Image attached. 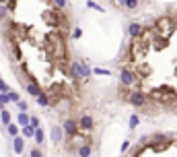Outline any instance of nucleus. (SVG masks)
Instances as JSON below:
<instances>
[{
	"instance_id": "obj_1",
	"label": "nucleus",
	"mask_w": 177,
	"mask_h": 157,
	"mask_svg": "<svg viewBox=\"0 0 177 157\" xmlns=\"http://www.w3.org/2000/svg\"><path fill=\"white\" fill-rule=\"evenodd\" d=\"M126 101L132 103L134 108H144V105L148 103V99H146V95H144L142 91H138V89H130L128 99H126Z\"/></svg>"
},
{
	"instance_id": "obj_2",
	"label": "nucleus",
	"mask_w": 177,
	"mask_h": 157,
	"mask_svg": "<svg viewBox=\"0 0 177 157\" xmlns=\"http://www.w3.org/2000/svg\"><path fill=\"white\" fill-rule=\"evenodd\" d=\"M134 81H136V75L132 72V68H130V66H126V64H124L122 70H120V85H124V87H132V85H134Z\"/></svg>"
},
{
	"instance_id": "obj_3",
	"label": "nucleus",
	"mask_w": 177,
	"mask_h": 157,
	"mask_svg": "<svg viewBox=\"0 0 177 157\" xmlns=\"http://www.w3.org/2000/svg\"><path fill=\"white\" fill-rule=\"evenodd\" d=\"M76 124H78V130H82V132H91V130L95 128V122H93V118L88 116V114H82L76 120Z\"/></svg>"
},
{
	"instance_id": "obj_4",
	"label": "nucleus",
	"mask_w": 177,
	"mask_h": 157,
	"mask_svg": "<svg viewBox=\"0 0 177 157\" xmlns=\"http://www.w3.org/2000/svg\"><path fill=\"white\" fill-rule=\"evenodd\" d=\"M62 132H64L66 137H76V134H78V124H76V120L68 118V120L64 122V126H62Z\"/></svg>"
},
{
	"instance_id": "obj_5",
	"label": "nucleus",
	"mask_w": 177,
	"mask_h": 157,
	"mask_svg": "<svg viewBox=\"0 0 177 157\" xmlns=\"http://www.w3.org/2000/svg\"><path fill=\"white\" fill-rule=\"evenodd\" d=\"M62 138H64L62 128H60V126H54V128H52V143H54V145H60Z\"/></svg>"
},
{
	"instance_id": "obj_6",
	"label": "nucleus",
	"mask_w": 177,
	"mask_h": 157,
	"mask_svg": "<svg viewBox=\"0 0 177 157\" xmlns=\"http://www.w3.org/2000/svg\"><path fill=\"white\" fill-rule=\"evenodd\" d=\"M93 149H91V143H85L78 147V157H91Z\"/></svg>"
},
{
	"instance_id": "obj_7",
	"label": "nucleus",
	"mask_w": 177,
	"mask_h": 157,
	"mask_svg": "<svg viewBox=\"0 0 177 157\" xmlns=\"http://www.w3.org/2000/svg\"><path fill=\"white\" fill-rule=\"evenodd\" d=\"M23 149H25V138L23 137H14V153H23Z\"/></svg>"
},
{
	"instance_id": "obj_8",
	"label": "nucleus",
	"mask_w": 177,
	"mask_h": 157,
	"mask_svg": "<svg viewBox=\"0 0 177 157\" xmlns=\"http://www.w3.org/2000/svg\"><path fill=\"white\" fill-rule=\"evenodd\" d=\"M140 31H142V25H140V23H132V25H130V35H132V37H138Z\"/></svg>"
},
{
	"instance_id": "obj_9",
	"label": "nucleus",
	"mask_w": 177,
	"mask_h": 157,
	"mask_svg": "<svg viewBox=\"0 0 177 157\" xmlns=\"http://www.w3.org/2000/svg\"><path fill=\"white\" fill-rule=\"evenodd\" d=\"M27 91H29V93H31V95H35V97L39 95V93H43V91H41V89L37 87L35 83H27Z\"/></svg>"
},
{
	"instance_id": "obj_10",
	"label": "nucleus",
	"mask_w": 177,
	"mask_h": 157,
	"mask_svg": "<svg viewBox=\"0 0 177 157\" xmlns=\"http://www.w3.org/2000/svg\"><path fill=\"white\" fill-rule=\"evenodd\" d=\"M124 8H128V10L138 8V0H124Z\"/></svg>"
},
{
	"instance_id": "obj_11",
	"label": "nucleus",
	"mask_w": 177,
	"mask_h": 157,
	"mask_svg": "<svg viewBox=\"0 0 177 157\" xmlns=\"http://www.w3.org/2000/svg\"><path fill=\"white\" fill-rule=\"evenodd\" d=\"M37 103H39V105H43V108H45V105H49L48 95H45V93H39V95H37Z\"/></svg>"
},
{
	"instance_id": "obj_12",
	"label": "nucleus",
	"mask_w": 177,
	"mask_h": 157,
	"mask_svg": "<svg viewBox=\"0 0 177 157\" xmlns=\"http://www.w3.org/2000/svg\"><path fill=\"white\" fill-rule=\"evenodd\" d=\"M33 137H35V141H37V145H41V143H43V130H41V128H35Z\"/></svg>"
},
{
	"instance_id": "obj_13",
	"label": "nucleus",
	"mask_w": 177,
	"mask_h": 157,
	"mask_svg": "<svg viewBox=\"0 0 177 157\" xmlns=\"http://www.w3.org/2000/svg\"><path fill=\"white\" fill-rule=\"evenodd\" d=\"M6 128H8V134H10V137H17V134H19V126H17V124H8Z\"/></svg>"
},
{
	"instance_id": "obj_14",
	"label": "nucleus",
	"mask_w": 177,
	"mask_h": 157,
	"mask_svg": "<svg viewBox=\"0 0 177 157\" xmlns=\"http://www.w3.org/2000/svg\"><path fill=\"white\" fill-rule=\"evenodd\" d=\"M52 2H54V8H58V10L66 8V0H52Z\"/></svg>"
},
{
	"instance_id": "obj_15",
	"label": "nucleus",
	"mask_w": 177,
	"mask_h": 157,
	"mask_svg": "<svg viewBox=\"0 0 177 157\" xmlns=\"http://www.w3.org/2000/svg\"><path fill=\"white\" fill-rule=\"evenodd\" d=\"M138 122H140V118H138V114H132V118H130V128H136Z\"/></svg>"
},
{
	"instance_id": "obj_16",
	"label": "nucleus",
	"mask_w": 177,
	"mask_h": 157,
	"mask_svg": "<svg viewBox=\"0 0 177 157\" xmlns=\"http://www.w3.org/2000/svg\"><path fill=\"white\" fill-rule=\"evenodd\" d=\"M23 132H25V137H33L35 128H33V126H31V124H27V126H23Z\"/></svg>"
},
{
	"instance_id": "obj_17",
	"label": "nucleus",
	"mask_w": 177,
	"mask_h": 157,
	"mask_svg": "<svg viewBox=\"0 0 177 157\" xmlns=\"http://www.w3.org/2000/svg\"><path fill=\"white\" fill-rule=\"evenodd\" d=\"M19 122L23 124V126H27V124H29V116L25 114V112H21V114H19Z\"/></svg>"
},
{
	"instance_id": "obj_18",
	"label": "nucleus",
	"mask_w": 177,
	"mask_h": 157,
	"mask_svg": "<svg viewBox=\"0 0 177 157\" xmlns=\"http://www.w3.org/2000/svg\"><path fill=\"white\" fill-rule=\"evenodd\" d=\"M2 122H4V124H10V114H8L4 108H2Z\"/></svg>"
},
{
	"instance_id": "obj_19",
	"label": "nucleus",
	"mask_w": 177,
	"mask_h": 157,
	"mask_svg": "<svg viewBox=\"0 0 177 157\" xmlns=\"http://www.w3.org/2000/svg\"><path fill=\"white\" fill-rule=\"evenodd\" d=\"M8 99H10V101H19L21 97H19V93H14V91H8Z\"/></svg>"
},
{
	"instance_id": "obj_20",
	"label": "nucleus",
	"mask_w": 177,
	"mask_h": 157,
	"mask_svg": "<svg viewBox=\"0 0 177 157\" xmlns=\"http://www.w3.org/2000/svg\"><path fill=\"white\" fill-rule=\"evenodd\" d=\"M4 17H8V8L4 4H0V19H4Z\"/></svg>"
},
{
	"instance_id": "obj_21",
	"label": "nucleus",
	"mask_w": 177,
	"mask_h": 157,
	"mask_svg": "<svg viewBox=\"0 0 177 157\" xmlns=\"http://www.w3.org/2000/svg\"><path fill=\"white\" fill-rule=\"evenodd\" d=\"M87 6H88V8H97L99 13H101V10H103V8L99 6V4H95V2H91V0H88V2H87Z\"/></svg>"
},
{
	"instance_id": "obj_22",
	"label": "nucleus",
	"mask_w": 177,
	"mask_h": 157,
	"mask_svg": "<svg viewBox=\"0 0 177 157\" xmlns=\"http://www.w3.org/2000/svg\"><path fill=\"white\" fill-rule=\"evenodd\" d=\"M81 35H82V31H81V29H78V27H76L74 31H72V37H74V39H78Z\"/></svg>"
},
{
	"instance_id": "obj_23",
	"label": "nucleus",
	"mask_w": 177,
	"mask_h": 157,
	"mask_svg": "<svg viewBox=\"0 0 177 157\" xmlns=\"http://www.w3.org/2000/svg\"><path fill=\"white\" fill-rule=\"evenodd\" d=\"M17 103H19L21 112H27V103H25V101H21V99H19V101H17Z\"/></svg>"
},
{
	"instance_id": "obj_24",
	"label": "nucleus",
	"mask_w": 177,
	"mask_h": 157,
	"mask_svg": "<svg viewBox=\"0 0 177 157\" xmlns=\"http://www.w3.org/2000/svg\"><path fill=\"white\" fill-rule=\"evenodd\" d=\"M31 157H41V151L39 149H33V151H31Z\"/></svg>"
},
{
	"instance_id": "obj_25",
	"label": "nucleus",
	"mask_w": 177,
	"mask_h": 157,
	"mask_svg": "<svg viewBox=\"0 0 177 157\" xmlns=\"http://www.w3.org/2000/svg\"><path fill=\"white\" fill-rule=\"evenodd\" d=\"M95 75H109V70H103V68H97Z\"/></svg>"
},
{
	"instance_id": "obj_26",
	"label": "nucleus",
	"mask_w": 177,
	"mask_h": 157,
	"mask_svg": "<svg viewBox=\"0 0 177 157\" xmlns=\"http://www.w3.org/2000/svg\"><path fill=\"white\" fill-rule=\"evenodd\" d=\"M2 2H17V0H2Z\"/></svg>"
}]
</instances>
